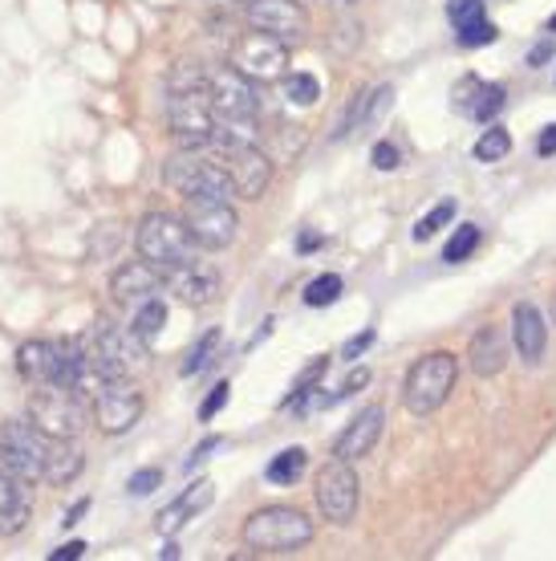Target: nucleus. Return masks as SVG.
Masks as SVG:
<instances>
[{
  "mask_svg": "<svg viewBox=\"0 0 556 561\" xmlns=\"http://www.w3.org/2000/svg\"><path fill=\"white\" fill-rule=\"evenodd\" d=\"M0 464L25 484H70L86 467V456L74 448V439H53L37 423L9 420L0 423Z\"/></svg>",
  "mask_w": 556,
  "mask_h": 561,
  "instance_id": "obj_1",
  "label": "nucleus"
},
{
  "mask_svg": "<svg viewBox=\"0 0 556 561\" xmlns=\"http://www.w3.org/2000/svg\"><path fill=\"white\" fill-rule=\"evenodd\" d=\"M135 249L142 261L159 265L163 273L170 269L195 265V236L187 228V220L170 216V212H147L135 233Z\"/></svg>",
  "mask_w": 556,
  "mask_h": 561,
  "instance_id": "obj_2",
  "label": "nucleus"
},
{
  "mask_svg": "<svg viewBox=\"0 0 556 561\" xmlns=\"http://www.w3.org/2000/svg\"><path fill=\"white\" fill-rule=\"evenodd\" d=\"M313 541V521L301 509L268 504L244 521V546L256 553H296Z\"/></svg>",
  "mask_w": 556,
  "mask_h": 561,
  "instance_id": "obj_3",
  "label": "nucleus"
},
{
  "mask_svg": "<svg viewBox=\"0 0 556 561\" xmlns=\"http://www.w3.org/2000/svg\"><path fill=\"white\" fill-rule=\"evenodd\" d=\"M455 378H459V362L451 350H431L406 371V383H402V403L410 415H434L439 407L451 399L455 390Z\"/></svg>",
  "mask_w": 556,
  "mask_h": 561,
  "instance_id": "obj_4",
  "label": "nucleus"
},
{
  "mask_svg": "<svg viewBox=\"0 0 556 561\" xmlns=\"http://www.w3.org/2000/svg\"><path fill=\"white\" fill-rule=\"evenodd\" d=\"M29 423H37L53 439H78L90 423L86 399L65 383H37L29 395Z\"/></svg>",
  "mask_w": 556,
  "mask_h": 561,
  "instance_id": "obj_5",
  "label": "nucleus"
},
{
  "mask_svg": "<svg viewBox=\"0 0 556 561\" xmlns=\"http://www.w3.org/2000/svg\"><path fill=\"white\" fill-rule=\"evenodd\" d=\"M167 119H170V139L179 142L184 151H200L212 142L216 130V110L203 86L195 90H170L167 98Z\"/></svg>",
  "mask_w": 556,
  "mask_h": 561,
  "instance_id": "obj_6",
  "label": "nucleus"
},
{
  "mask_svg": "<svg viewBox=\"0 0 556 561\" xmlns=\"http://www.w3.org/2000/svg\"><path fill=\"white\" fill-rule=\"evenodd\" d=\"M228 65L240 70L244 78H252L256 86H268V82H280L285 74H289V46L277 41L273 33L248 29L244 37L232 46Z\"/></svg>",
  "mask_w": 556,
  "mask_h": 561,
  "instance_id": "obj_7",
  "label": "nucleus"
},
{
  "mask_svg": "<svg viewBox=\"0 0 556 561\" xmlns=\"http://www.w3.org/2000/svg\"><path fill=\"white\" fill-rule=\"evenodd\" d=\"M93 350H98L110 378H139L151 366V342L135 326L93 329Z\"/></svg>",
  "mask_w": 556,
  "mask_h": 561,
  "instance_id": "obj_8",
  "label": "nucleus"
},
{
  "mask_svg": "<svg viewBox=\"0 0 556 561\" xmlns=\"http://www.w3.org/2000/svg\"><path fill=\"white\" fill-rule=\"evenodd\" d=\"M167 184L175 191H184L187 200L200 196V200H232V179L224 172V163H212V159H200L195 151H184L179 159L167 163Z\"/></svg>",
  "mask_w": 556,
  "mask_h": 561,
  "instance_id": "obj_9",
  "label": "nucleus"
},
{
  "mask_svg": "<svg viewBox=\"0 0 556 561\" xmlns=\"http://www.w3.org/2000/svg\"><path fill=\"white\" fill-rule=\"evenodd\" d=\"M357 500H362V481L350 467V460H329V464L317 472V509L325 513V521L333 525H350L357 513Z\"/></svg>",
  "mask_w": 556,
  "mask_h": 561,
  "instance_id": "obj_10",
  "label": "nucleus"
},
{
  "mask_svg": "<svg viewBox=\"0 0 556 561\" xmlns=\"http://www.w3.org/2000/svg\"><path fill=\"white\" fill-rule=\"evenodd\" d=\"M248 25L261 33H273L277 41L293 49L309 37V13L301 0H248Z\"/></svg>",
  "mask_w": 556,
  "mask_h": 561,
  "instance_id": "obj_11",
  "label": "nucleus"
},
{
  "mask_svg": "<svg viewBox=\"0 0 556 561\" xmlns=\"http://www.w3.org/2000/svg\"><path fill=\"white\" fill-rule=\"evenodd\" d=\"M93 420H98V432L106 436H123L142 420V395L130 387V378H110L93 395Z\"/></svg>",
  "mask_w": 556,
  "mask_h": 561,
  "instance_id": "obj_12",
  "label": "nucleus"
},
{
  "mask_svg": "<svg viewBox=\"0 0 556 561\" xmlns=\"http://www.w3.org/2000/svg\"><path fill=\"white\" fill-rule=\"evenodd\" d=\"M184 220L195 236V245H203V249H228L236 240V224H240L228 200H200V196L187 200Z\"/></svg>",
  "mask_w": 556,
  "mask_h": 561,
  "instance_id": "obj_13",
  "label": "nucleus"
},
{
  "mask_svg": "<svg viewBox=\"0 0 556 561\" xmlns=\"http://www.w3.org/2000/svg\"><path fill=\"white\" fill-rule=\"evenodd\" d=\"M207 98H212L216 119H256V114H261L256 82L244 78V74L232 70V65L207 78Z\"/></svg>",
  "mask_w": 556,
  "mask_h": 561,
  "instance_id": "obj_14",
  "label": "nucleus"
},
{
  "mask_svg": "<svg viewBox=\"0 0 556 561\" xmlns=\"http://www.w3.org/2000/svg\"><path fill=\"white\" fill-rule=\"evenodd\" d=\"M224 172L232 179V191L240 200H261L273 184V159L261 151V142L248 147H228L224 151Z\"/></svg>",
  "mask_w": 556,
  "mask_h": 561,
  "instance_id": "obj_15",
  "label": "nucleus"
},
{
  "mask_svg": "<svg viewBox=\"0 0 556 561\" xmlns=\"http://www.w3.org/2000/svg\"><path fill=\"white\" fill-rule=\"evenodd\" d=\"M167 285V273L151 261H126L123 269H114V277H110V289H114V301L118 306H139L147 297H155L159 289Z\"/></svg>",
  "mask_w": 556,
  "mask_h": 561,
  "instance_id": "obj_16",
  "label": "nucleus"
},
{
  "mask_svg": "<svg viewBox=\"0 0 556 561\" xmlns=\"http://www.w3.org/2000/svg\"><path fill=\"white\" fill-rule=\"evenodd\" d=\"M382 427H387V407H378V403L366 407V411L333 439V456H338V460H350V464L362 460V456H370L374 444L382 439Z\"/></svg>",
  "mask_w": 556,
  "mask_h": 561,
  "instance_id": "obj_17",
  "label": "nucleus"
},
{
  "mask_svg": "<svg viewBox=\"0 0 556 561\" xmlns=\"http://www.w3.org/2000/svg\"><path fill=\"white\" fill-rule=\"evenodd\" d=\"M16 371L21 378H29L33 387L37 383H65V342H25L21 354H16Z\"/></svg>",
  "mask_w": 556,
  "mask_h": 561,
  "instance_id": "obj_18",
  "label": "nucleus"
},
{
  "mask_svg": "<svg viewBox=\"0 0 556 561\" xmlns=\"http://www.w3.org/2000/svg\"><path fill=\"white\" fill-rule=\"evenodd\" d=\"M212 500H216V484L207 481V476H200V481H191V484L184 488V493H179V497L170 500L167 509H163V513L155 516V529L163 533V537H175V533L184 529V525H187V521H191L195 513H203V509H207Z\"/></svg>",
  "mask_w": 556,
  "mask_h": 561,
  "instance_id": "obj_19",
  "label": "nucleus"
},
{
  "mask_svg": "<svg viewBox=\"0 0 556 561\" xmlns=\"http://www.w3.org/2000/svg\"><path fill=\"white\" fill-rule=\"evenodd\" d=\"M511 342L520 350V359L528 366H536L544 359V346H548V322L541 317V310L532 301H520L511 310Z\"/></svg>",
  "mask_w": 556,
  "mask_h": 561,
  "instance_id": "obj_20",
  "label": "nucleus"
},
{
  "mask_svg": "<svg viewBox=\"0 0 556 561\" xmlns=\"http://www.w3.org/2000/svg\"><path fill=\"white\" fill-rule=\"evenodd\" d=\"M508 102V90L500 82H479V78H464L455 86V107L471 114L476 123H492L495 114Z\"/></svg>",
  "mask_w": 556,
  "mask_h": 561,
  "instance_id": "obj_21",
  "label": "nucleus"
},
{
  "mask_svg": "<svg viewBox=\"0 0 556 561\" xmlns=\"http://www.w3.org/2000/svg\"><path fill=\"white\" fill-rule=\"evenodd\" d=\"M167 285H170V294L179 297L184 306H191V310H203V306H212L219 297V277L212 269H200V265L170 269Z\"/></svg>",
  "mask_w": 556,
  "mask_h": 561,
  "instance_id": "obj_22",
  "label": "nucleus"
},
{
  "mask_svg": "<svg viewBox=\"0 0 556 561\" xmlns=\"http://www.w3.org/2000/svg\"><path fill=\"white\" fill-rule=\"evenodd\" d=\"M447 16H451L455 37H459V46L476 49V46L495 41V25L488 21V13H483V0H451Z\"/></svg>",
  "mask_w": 556,
  "mask_h": 561,
  "instance_id": "obj_23",
  "label": "nucleus"
},
{
  "mask_svg": "<svg viewBox=\"0 0 556 561\" xmlns=\"http://www.w3.org/2000/svg\"><path fill=\"white\" fill-rule=\"evenodd\" d=\"M508 338H504V329L500 326H483L471 338V350H467V362H471V371L479 374V378H492V374H500L504 366H508Z\"/></svg>",
  "mask_w": 556,
  "mask_h": 561,
  "instance_id": "obj_24",
  "label": "nucleus"
},
{
  "mask_svg": "<svg viewBox=\"0 0 556 561\" xmlns=\"http://www.w3.org/2000/svg\"><path fill=\"white\" fill-rule=\"evenodd\" d=\"M25 525H29V493H25V481L0 464V533L13 537Z\"/></svg>",
  "mask_w": 556,
  "mask_h": 561,
  "instance_id": "obj_25",
  "label": "nucleus"
},
{
  "mask_svg": "<svg viewBox=\"0 0 556 561\" xmlns=\"http://www.w3.org/2000/svg\"><path fill=\"white\" fill-rule=\"evenodd\" d=\"M394 107V86H374V90L357 94L354 110H350V119L341 130H370V126L382 123V114Z\"/></svg>",
  "mask_w": 556,
  "mask_h": 561,
  "instance_id": "obj_26",
  "label": "nucleus"
},
{
  "mask_svg": "<svg viewBox=\"0 0 556 561\" xmlns=\"http://www.w3.org/2000/svg\"><path fill=\"white\" fill-rule=\"evenodd\" d=\"M305 467H309V452H305V448H285V452H277L268 460L264 481L277 484V488H289V484H296L305 476Z\"/></svg>",
  "mask_w": 556,
  "mask_h": 561,
  "instance_id": "obj_27",
  "label": "nucleus"
},
{
  "mask_svg": "<svg viewBox=\"0 0 556 561\" xmlns=\"http://www.w3.org/2000/svg\"><path fill=\"white\" fill-rule=\"evenodd\" d=\"M130 326L139 329L142 338L151 342L159 329L167 326V306H163V297L155 294V297H147V301H139V313H135V322H130Z\"/></svg>",
  "mask_w": 556,
  "mask_h": 561,
  "instance_id": "obj_28",
  "label": "nucleus"
},
{
  "mask_svg": "<svg viewBox=\"0 0 556 561\" xmlns=\"http://www.w3.org/2000/svg\"><path fill=\"white\" fill-rule=\"evenodd\" d=\"M508 151H511V135L504 126H488V130L476 139L479 163H500V159H508Z\"/></svg>",
  "mask_w": 556,
  "mask_h": 561,
  "instance_id": "obj_29",
  "label": "nucleus"
},
{
  "mask_svg": "<svg viewBox=\"0 0 556 561\" xmlns=\"http://www.w3.org/2000/svg\"><path fill=\"white\" fill-rule=\"evenodd\" d=\"M280 82H285V102H293V107H313L321 98V82L313 74H285Z\"/></svg>",
  "mask_w": 556,
  "mask_h": 561,
  "instance_id": "obj_30",
  "label": "nucleus"
},
{
  "mask_svg": "<svg viewBox=\"0 0 556 561\" xmlns=\"http://www.w3.org/2000/svg\"><path fill=\"white\" fill-rule=\"evenodd\" d=\"M455 212H459V203H455V200H439L431 212L415 224V240H431V236H439L451 220H455Z\"/></svg>",
  "mask_w": 556,
  "mask_h": 561,
  "instance_id": "obj_31",
  "label": "nucleus"
},
{
  "mask_svg": "<svg viewBox=\"0 0 556 561\" xmlns=\"http://www.w3.org/2000/svg\"><path fill=\"white\" fill-rule=\"evenodd\" d=\"M476 249H479V224H459V228H455V236H451L447 252H443V261L459 265V261H467V257H471Z\"/></svg>",
  "mask_w": 556,
  "mask_h": 561,
  "instance_id": "obj_32",
  "label": "nucleus"
},
{
  "mask_svg": "<svg viewBox=\"0 0 556 561\" xmlns=\"http://www.w3.org/2000/svg\"><path fill=\"white\" fill-rule=\"evenodd\" d=\"M341 297V277L338 273H325V277H313L309 289H305V306L321 310V306H333Z\"/></svg>",
  "mask_w": 556,
  "mask_h": 561,
  "instance_id": "obj_33",
  "label": "nucleus"
},
{
  "mask_svg": "<svg viewBox=\"0 0 556 561\" xmlns=\"http://www.w3.org/2000/svg\"><path fill=\"white\" fill-rule=\"evenodd\" d=\"M216 346H219V329H207L200 342L187 350V359H184V374H200L207 362L216 359Z\"/></svg>",
  "mask_w": 556,
  "mask_h": 561,
  "instance_id": "obj_34",
  "label": "nucleus"
},
{
  "mask_svg": "<svg viewBox=\"0 0 556 561\" xmlns=\"http://www.w3.org/2000/svg\"><path fill=\"white\" fill-rule=\"evenodd\" d=\"M159 484H163V472H159V467H142V472H135V476L126 481V493H130V497H151Z\"/></svg>",
  "mask_w": 556,
  "mask_h": 561,
  "instance_id": "obj_35",
  "label": "nucleus"
},
{
  "mask_svg": "<svg viewBox=\"0 0 556 561\" xmlns=\"http://www.w3.org/2000/svg\"><path fill=\"white\" fill-rule=\"evenodd\" d=\"M228 399H232V383H216V390H212V395L203 399L200 420H203V423H207V420H216V415H219V407L228 403Z\"/></svg>",
  "mask_w": 556,
  "mask_h": 561,
  "instance_id": "obj_36",
  "label": "nucleus"
},
{
  "mask_svg": "<svg viewBox=\"0 0 556 561\" xmlns=\"http://www.w3.org/2000/svg\"><path fill=\"white\" fill-rule=\"evenodd\" d=\"M399 163H402V151L394 142H378V147H374V167H378V172H394Z\"/></svg>",
  "mask_w": 556,
  "mask_h": 561,
  "instance_id": "obj_37",
  "label": "nucleus"
},
{
  "mask_svg": "<svg viewBox=\"0 0 556 561\" xmlns=\"http://www.w3.org/2000/svg\"><path fill=\"white\" fill-rule=\"evenodd\" d=\"M366 383H370V371H366V366H357V371L350 374V378H345V383L338 387V395H333V403H338V399H345V395H354V390H362Z\"/></svg>",
  "mask_w": 556,
  "mask_h": 561,
  "instance_id": "obj_38",
  "label": "nucleus"
},
{
  "mask_svg": "<svg viewBox=\"0 0 556 561\" xmlns=\"http://www.w3.org/2000/svg\"><path fill=\"white\" fill-rule=\"evenodd\" d=\"M370 342H374V329H366V334H357V338H350V342H345V350H341V359H357V354H362V350H366Z\"/></svg>",
  "mask_w": 556,
  "mask_h": 561,
  "instance_id": "obj_39",
  "label": "nucleus"
},
{
  "mask_svg": "<svg viewBox=\"0 0 556 561\" xmlns=\"http://www.w3.org/2000/svg\"><path fill=\"white\" fill-rule=\"evenodd\" d=\"M536 151H541V159H553L556 155V126H544L541 139H536Z\"/></svg>",
  "mask_w": 556,
  "mask_h": 561,
  "instance_id": "obj_40",
  "label": "nucleus"
},
{
  "mask_svg": "<svg viewBox=\"0 0 556 561\" xmlns=\"http://www.w3.org/2000/svg\"><path fill=\"white\" fill-rule=\"evenodd\" d=\"M81 553H86V541H65V546L53 549L49 558H53V561H74V558H81Z\"/></svg>",
  "mask_w": 556,
  "mask_h": 561,
  "instance_id": "obj_41",
  "label": "nucleus"
},
{
  "mask_svg": "<svg viewBox=\"0 0 556 561\" xmlns=\"http://www.w3.org/2000/svg\"><path fill=\"white\" fill-rule=\"evenodd\" d=\"M548 58H553V41H541V46L528 53V65H532V70H541V65H548Z\"/></svg>",
  "mask_w": 556,
  "mask_h": 561,
  "instance_id": "obj_42",
  "label": "nucleus"
},
{
  "mask_svg": "<svg viewBox=\"0 0 556 561\" xmlns=\"http://www.w3.org/2000/svg\"><path fill=\"white\" fill-rule=\"evenodd\" d=\"M216 448H224V439H219V436H212V439H203L200 448H195V456H191V460H187V464H200V460H207V456L216 452Z\"/></svg>",
  "mask_w": 556,
  "mask_h": 561,
  "instance_id": "obj_43",
  "label": "nucleus"
},
{
  "mask_svg": "<svg viewBox=\"0 0 556 561\" xmlns=\"http://www.w3.org/2000/svg\"><path fill=\"white\" fill-rule=\"evenodd\" d=\"M86 509H90V500H78V504H74V509H70V513H65V525H78V521H81V513H86Z\"/></svg>",
  "mask_w": 556,
  "mask_h": 561,
  "instance_id": "obj_44",
  "label": "nucleus"
},
{
  "mask_svg": "<svg viewBox=\"0 0 556 561\" xmlns=\"http://www.w3.org/2000/svg\"><path fill=\"white\" fill-rule=\"evenodd\" d=\"M317 245H321V236H317V233H305V236H301V249H305V252L317 249Z\"/></svg>",
  "mask_w": 556,
  "mask_h": 561,
  "instance_id": "obj_45",
  "label": "nucleus"
},
{
  "mask_svg": "<svg viewBox=\"0 0 556 561\" xmlns=\"http://www.w3.org/2000/svg\"><path fill=\"white\" fill-rule=\"evenodd\" d=\"M325 4H333V9H350V4H357V0H325Z\"/></svg>",
  "mask_w": 556,
  "mask_h": 561,
  "instance_id": "obj_46",
  "label": "nucleus"
},
{
  "mask_svg": "<svg viewBox=\"0 0 556 561\" xmlns=\"http://www.w3.org/2000/svg\"><path fill=\"white\" fill-rule=\"evenodd\" d=\"M548 29H553V33H556V13H553V21H548Z\"/></svg>",
  "mask_w": 556,
  "mask_h": 561,
  "instance_id": "obj_47",
  "label": "nucleus"
},
{
  "mask_svg": "<svg viewBox=\"0 0 556 561\" xmlns=\"http://www.w3.org/2000/svg\"><path fill=\"white\" fill-rule=\"evenodd\" d=\"M553 322H556V297H553Z\"/></svg>",
  "mask_w": 556,
  "mask_h": 561,
  "instance_id": "obj_48",
  "label": "nucleus"
},
{
  "mask_svg": "<svg viewBox=\"0 0 556 561\" xmlns=\"http://www.w3.org/2000/svg\"><path fill=\"white\" fill-rule=\"evenodd\" d=\"M236 4H248V0H236Z\"/></svg>",
  "mask_w": 556,
  "mask_h": 561,
  "instance_id": "obj_49",
  "label": "nucleus"
}]
</instances>
